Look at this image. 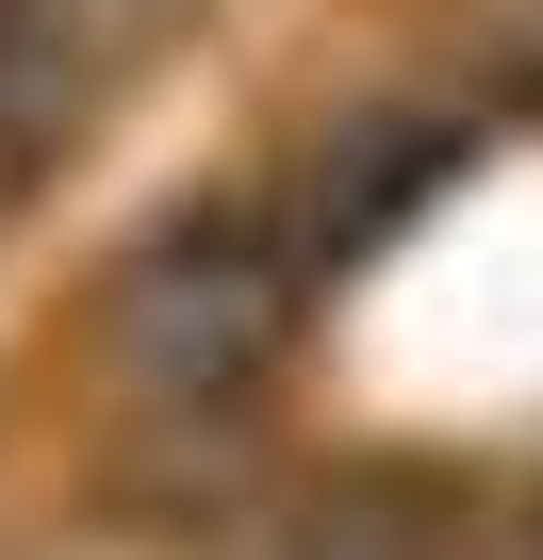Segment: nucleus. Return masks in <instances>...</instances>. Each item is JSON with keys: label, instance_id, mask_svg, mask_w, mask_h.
<instances>
[{"label": "nucleus", "instance_id": "nucleus-1", "mask_svg": "<svg viewBox=\"0 0 543 560\" xmlns=\"http://www.w3.org/2000/svg\"><path fill=\"white\" fill-rule=\"evenodd\" d=\"M297 298H314V280H297L281 214H181V231H149L116 264V298H99V363H116L132 429H165V445L247 429Z\"/></svg>", "mask_w": 543, "mask_h": 560}, {"label": "nucleus", "instance_id": "nucleus-2", "mask_svg": "<svg viewBox=\"0 0 543 560\" xmlns=\"http://www.w3.org/2000/svg\"><path fill=\"white\" fill-rule=\"evenodd\" d=\"M445 165H461V116H428V100H363V116H330V132L297 149V182H281V247H297V280L379 264V247L445 198Z\"/></svg>", "mask_w": 543, "mask_h": 560}, {"label": "nucleus", "instance_id": "nucleus-3", "mask_svg": "<svg viewBox=\"0 0 543 560\" xmlns=\"http://www.w3.org/2000/svg\"><path fill=\"white\" fill-rule=\"evenodd\" d=\"M461 544H477V511L428 462H346V478H314L263 527V560H461Z\"/></svg>", "mask_w": 543, "mask_h": 560}, {"label": "nucleus", "instance_id": "nucleus-4", "mask_svg": "<svg viewBox=\"0 0 543 560\" xmlns=\"http://www.w3.org/2000/svg\"><path fill=\"white\" fill-rule=\"evenodd\" d=\"M99 83V0H0V165H50Z\"/></svg>", "mask_w": 543, "mask_h": 560}, {"label": "nucleus", "instance_id": "nucleus-5", "mask_svg": "<svg viewBox=\"0 0 543 560\" xmlns=\"http://www.w3.org/2000/svg\"><path fill=\"white\" fill-rule=\"evenodd\" d=\"M494 560H543V511H527V527H510V544H494Z\"/></svg>", "mask_w": 543, "mask_h": 560}]
</instances>
